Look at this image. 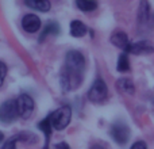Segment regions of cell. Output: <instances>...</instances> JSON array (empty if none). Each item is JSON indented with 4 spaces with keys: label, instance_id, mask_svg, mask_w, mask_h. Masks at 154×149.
I'll list each match as a JSON object with an SVG mask.
<instances>
[{
    "label": "cell",
    "instance_id": "3",
    "mask_svg": "<svg viewBox=\"0 0 154 149\" xmlns=\"http://www.w3.org/2000/svg\"><path fill=\"white\" fill-rule=\"evenodd\" d=\"M18 103L16 99H8L0 104V122L2 123H11L18 118Z\"/></svg>",
    "mask_w": 154,
    "mask_h": 149
},
{
    "label": "cell",
    "instance_id": "10",
    "mask_svg": "<svg viewBox=\"0 0 154 149\" xmlns=\"http://www.w3.org/2000/svg\"><path fill=\"white\" fill-rule=\"evenodd\" d=\"M116 88L120 92L126 94V95H133L135 92V87H134V83L131 81L127 77H122L116 81Z\"/></svg>",
    "mask_w": 154,
    "mask_h": 149
},
{
    "label": "cell",
    "instance_id": "7",
    "mask_svg": "<svg viewBox=\"0 0 154 149\" xmlns=\"http://www.w3.org/2000/svg\"><path fill=\"white\" fill-rule=\"evenodd\" d=\"M111 43L112 45H115L116 48L122 49L123 53H128L130 52V48H131V43L130 41H128V37L127 34H126L125 31H115L112 33L111 35Z\"/></svg>",
    "mask_w": 154,
    "mask_h": 149
},
{
    "label": "cell",
    "instance_id": "14",
    "mask_svg": "<svg viewBox=\"0 0 154 149\" xmlns=\"http://www.w3.org/2000/svg\"><path fill=\"white\" fill-rule=\"evenodd\" d=\"M26 5L41 12H48L50 10V2L48 0H26Z\"/></svg>",
    "mask_w": 154,
    "mask_h": 149
},
{
    "label": "cell",
    "instance_id": "12",
    "mask_svg": "<svg viewBox=\"0 0 154 149\" xmlns=\"http://www.w3.org/2000/svg\"><path fill=\"white\" fill-rule=\"evenodd\" d=\"M58 33H60L58 23H57V22H49V23L45 26V29L42 30V33H41L38 41H39V42H42V41L45 40L48 35H57Z\"/></svg>",
    "mask_w": 154,
    "mask_h": 149
},
{
    "label": "cell",
    "instance_id": "11",
    "mask_svg": "<svg viewBox=\"0 0 154 149\" xmlns=\"http://www.w3.org/2000/svg\"><path fill=\"white\" fill-rule=\"evenodd\" d=\"M88 29L81 21H72L70 22V35L76 38L84 37L87 34Z\"/></svg>",
    "mask_w": 154,
    "mask_h": 149
},
{
    "label": "cell",
    "instance_id": "15",
    "mask_svg": "<svg viewBox=\"0 0 154 149\" xmlns=\"http://www.w3.org/2000/svg\"><path fill=\"white\" fill-rule=\"evenodd\" d=\"M149 16H150V5H149V3L142 2L141 4H139V8H138V22H139V24L147 23Z\"/></svg>",
    "mask_w": 154,
    "mask_h": 149
},
{
    "label": "cell",
    "instance_id": "6",
    "mask_svg": "<svg viewBox=\"0 0 154 149\" xmlns=\"http://www.w3.org/2000/svg\"><path fill=\"white\" fill-rule=\"evenodd\" d=\"M16 103H18V111H19V117L22 118H30L34 113L35 109V103H34V99L31 98L30 95L27 94H22L19 95V98L16 99Z\"/></svg>",
    "mask_w": 154,
    "mask_h": 149
},
{
    "label": "cell",
    "instance_id": "20",
    "mask_svg": "<svg viewBox=\"0 0 154 149\" xmlns=\"http://www.w3.org/2000/svg\"><path fill=\"white\" fill-rule=\"evenodd\" d=\"M130 149H147V147L143 141H137V142H134L133 147H131Z\"/></svg>",
    "mask_w": 154,
    "mask_h": 149
},
{
    "label": "cell",
    "instance_id": "22",
    "mask_svg": "<svg viewBox=\"0 0 154 149\" xmlns=\"http://www.w3.org/2000/svg\"><path fill=\"white\" fill-rule=\"evenodd\" d=\"M89 149H107V148L104 147V145H101V144H93Z\"/></svg>",
    "mask_w": 154,
    "mask_h": 149
},
{
    "label": "cell",
    "instance_id": "19",
    "mask_svg": "<svg viewBox=\"0 0 154 149\" xmlns=\"http://www.w3.org/2000/svg\"><path fill=\"white\" fill-rule=\"evenodd\" d=\"M5 74H7V65L3 61H0V87H2L3 83H4Z\"/></svg>",
    "mask_w": 154,
    "mask_h": 149
},
{
    "label": "cell",
    "instance_id": "5",
    "mask_svg": "<svg viewBox=\"0 0 154 149\" xmlns=\"http://www.w3.org/2000/svg\"><path fill=\"white\" fill-rule=\"evenodd\" d=\"M109 134H111L112 140L119 145H125L130 138V129L122 121H116L111 125L109 128Z\"/></svg>",
    "mask_w": 154,
    "mask_h": 149
},
{
    "label": "cell",
    "instance_id": "18",
    "mask_svg": "<svg viewBox=\"0 0 154 149\" xmlns=\"http://www.w3.org/2000/svg\"><path fill=\"white\" fill-rule=\"evenodd\" d=\"M16 141H20V138H19V134L8 140V141L5 142L4 145H3V149H16Z\"/></svg>",
    "mask_w": 154,
    "mask_h": 149
},
{
    "label": "cell",
    "instance_id": "21",
    "mask_svg": "<svg viewBox=\"0 0 154 149\" xmlns=\"http://www.w3.org/2000/svg\"><path fill=\"white\" fill-rule=\"evenodd\" d=\"M56 149H70V147L66 142H60V144L56 145Z\"/></svg>",
    "mask_w": 154,
    "mask_h": 149
},
{
    "label": "cell",
    "instance_id": "17",
    "mask_svg": "<svg viewBox=\"0 0 154 149\" xmlns=\"http://www.w3.org/2000/svg\"><path fill=\"white\" fill-rule=\"evenodd\" d=\"M116 69L119 71V72H128V71H130V60H128L127 53H122L119 56Z\"/></svg>",
    "mask_w": 154,
    "mask_h": 149
},
{
    "label": "cell",
    "instance_id": "8",
    "mask_svg": "<svg viewBox=\"0 0 154 149\" xmlns=\"http://www.w3.org/2000/svg\"><path fill=\"white\" fill-rule=\"evenodd\" d=\"M22 27L26 33H37L41 29V19L35 14H27L22 19Z\"/></svg>",
    "mask_w": 154,
    "mask_h": 149
},
{
    "label": "cell",
    "instance_id": "1",
    "mask_svg": "<svg viewBox=\"0 0 154 149\" xmlns=\"http://www.w3.org/2000/svg\"><path fill=\"white\" fill-rule=\"evenodd\" d=\"M85 71V59L79 50H69L65 56V64L61 69L60 84L65 92L75 91L81 85Z\"/></svg>",
    "mask_w": 154,
    "mask_h": 149
},
{
    "label": "cell",
    "instance_id": "9",
    "mask_svg": "<svg viewBox=\"0 0 154 149\" xmlns=\"http://www.w3.org/2000/svg\"><path fill=\"white\" fill-rule=\"evenodd\" d=\"M154 52V45L149 41H139V42L131 43V48L128 53L133 54H147Z\"/></svg>",
    "mask_w": 154,
    "mask_h": 149
},
{
    "label": "cell",
    "instance_id": "16",
    "mask_svg": "<svg viewBox=\"0 0 154 149\" xmlns=\"http://www.w3.org/2000/svg\"><path fill=\"white\" fill-rule=\"evenodd\" d=\"M76 5L79 10L84 11V12H91V11L97 8V3L92 2V0H77Z\"/></svg>",
    "mask_w": 154,
    "mask_h": 149
},
{
    "label": "cell",
    "instance_id": "23",
    "mask_svg": "<svg viewBox=\"0 0 154 149\" xmlns=\"http://www.w3.org/2000/svg\"><path fill=\"white\" fill-rule=\"evenodd\" d=\"M3 138H4V134H3V133H2V132H0V142H2V141H3Z\"/></svg>",
    "mask_w": 154,
    "mask_h": 149
},
{
    "label": "cell",
    "instance_id": "4",
    "mask_svg": "<svg viewBox=\"0 0 154 149\" xmlns=\"http://www.w3.org/2000/svg\"><path fill=\"white\" fill-rule=\"evenodd\" d=\"M107 96H108L107 84L101 79H96L88 91V99L92 103H103L107 99Z\"/></svg>",
    "mask_w": 154,
    "mask_h": 149
},
{
    "label": "cell",
    "instance_id": "2",
    "mask_svg": "<svg viewBox=\"0 0 154 149\" xmlns=\"http://www.w3.org/2000/svg\"><path fill=\"white\" fill-rule=\"evenodd\" d=\"M70 118H72V109L68 104L57 109L56 111H53L49 115L51 128L56 129V130H62V129L66 128L70 122Z\"/></svg>",
    "mask_w": 154,
    "mask_h": 149
},
{
    "label": "cell",
    "instance_id": "13",
    "mask_svg": "<svg viewBox=\"0 0 154 149\" xmlns=\"http://www.w3.org/2000/svg\"><path fill=\"white\" fill-rule=\"evenodd\" d=\"M38 128L41 129V130L45 133V147L43 149H49V141H50V136H51V123H50V119L48 118H45L43 121H41L39 123H38Z\"/></svg>",
    "mask_w": 154,
    "mask_h": 149
}]
</instances>
